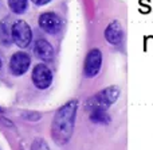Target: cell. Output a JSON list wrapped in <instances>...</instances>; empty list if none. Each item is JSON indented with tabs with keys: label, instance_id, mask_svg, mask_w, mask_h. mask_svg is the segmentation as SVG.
<instances>
[{
	"label": "cell",
	"instance_id": "1",
	"mask_svg": "<svg viewBox=\"0 0 153 150\" xmlns=\"http://www.w3.org/2000/svg\"><path fill=\"white\" fill-rule=\"evenodd\" d=\"M76 110H78V100L73 99L62 106L54 115L51 123V137L58 145H65L71 138L74 131Z\"/></svg>",
	"mask_w": 153,
	"mask_h": 150
},
{
	"label": "cell",
	"instance_id": "2",
	"mask_svg": "<svg viewBox=\"0 0 153 150\" xmlns=\"http://www.w3.org/2000/svg\"><path fill=\"white\" fill-rule=\"evenodd\" d=\"M120 93H121V91L117 85L108 87V88L93 95L91 97H89L85 106L89 111L91 108H105V110H108L111 104H114L118 100Z\"/></svg>",
	"mask_w": 153,
	"mask_h": 150
},
{
	"label": "cell",
	"instance_id": "3",
	"mask_svg": "<svg viewBox=\"0 0 153 150\" xmlns=\"http://www.w3.org/2000/svg\"><path fill=\"white\" fill-rule=\"evenodd\" d=\"M11 35H12V42L18 47L26 49L30 46L32 41V30L30 24L26 20H15L11 26Z\"/></svg>",
	"mask_w": 153,
	"mask_h": 150
},
{
	"label": "cell",
	"instance_id": "4",
	"mask_svg": "<svg viewBox=\"0 0 153 150\" xmlns=\"http://www.w3.org/2000/svg\"><path fill=\"white\" fill-rule=\"evenodd\" d=\"M53 78H54L53 70L46 64H38L32 69L31 73L32 84L35 85V88L40 89V91L50 88V85L53 84Z\"/></svg>",
	"mask_w": 153,
	"mask_h": 150
},
{
	"label": "cell",
	"instance_id": "5",
	"mask_svg": "<svg viewBox=\"0 0 153 150\" xmlns=\"http://www.w3.org/2000/svg\"><path fill=\"white\" fill-rule=\"evenodd\" d=\"M31 66V57L26 51H15L10 58V72L15 77L26 75Z\"/></svg>",
	"mask_w": 153,
	"mask_h": 150
},
{
	"label": "cell",
	"instance_id": "6",
	"mask_svg": "<svg viewBox=\"0 0 153 150\" xmlns=\"http://www.w3.org/2000/svg\"><path fill=\"white\" fill-rule=\"evenodd\" d=\"M39 27L45 32L50 35H56L61 32L62 30V19L58 14L53 12V11H47V12L40 14L39 19H38Z\"/></svg>",
	"mask_w": 153,
	"mask_h": 150
},
{
	"label": "cell",
	"instance_id": "7",
	"mask_svg": "<svg viewBox=\"0 0 153 150\" xmlns=\"http://www.w3.org/2000/svg\"><path fill=\"white\" fill-rule=\"evenodd\" d=\"M102 66V51L94 47L87 53L83 64V75L87 78H93L100 73Z\"/></svg>",
	"mask_w": 153,
	"mask_h": 150
},
{
	"label": "cell",
	"instance_id": "8",
	"mask_svg": "<svg viewBox=\"0 0 153 150\" xmlns=\"http://www.w3.org/2000/svg\"><path fill=\"white\" fill-rule=\"evenodd\" d=\"M124 29L118 20H113L105 29V39L113 46H121L124 42Z\"/></svg>",
	"mask_w": 153,
	"mask_h": 150
},
{
	"label": "cell",
	"instance_id": "9",
	"mask_svg": "<svg viewBox=\"0 0 153 150\" xmlns=\"http://www.w3.org/2000/svg\"><path fill=\"white\" fill-rule=\"evenodd\" d=\"M34 54L42 61H51L54 58V47L47 39L39 38L34 45Z\"/></svg>",
	"mask_w": 153,
	"mask_h": 150
},
{
	"label": "cell",
	"instance_id": "10",
	"mask_svg": "<svg viewBox=\"0 0 153 150\" xmlns=\"http://www.w3.org/2000/svg\"><path fill=\"white\" fill-rule=\"evenodd\" d=\"M89 118L95 124H109L111 121L110 115L105 108H91L89 114Z\"/></svg>",
	"mask_w": 153,
	"mask_h": 150
},
{
	"label": "cell",
	"instance_id": "11",
	"mask_svg": "<svg viewBox=\"0 0 153 150\" xmlns=\"http://www.w3.org/2000/svg\"><path fill=\"white\" fill-rule=\"evenodd\" d=\"M12 43V35H11V29L7 19L0 20V45L3 46H11Z\"/></svg>",
	"mask_w": 153,
	"mask_h": 150
},
{
	"label": "cell",
	"instance_id": "12",
	"mask_svg": "<svg viewBox=\"0 0 153 150\" xmlns=\"http://www.w3.org/2000/svg\"><path fill=\"white\" fill-rule=\"evenodd\" d=\"M30 0H7V4L10 10L16 15H22L28 10Z\"/></svg>",
	"mask_w": 153,
	"mask_h": 150
},
{
	"label": "cell",
	"instance_id": "13",
	"mask_svg": "<svg viewBox=\"0 0 153 150\" xmlns=\"http://www.w3.org/2000/svg\"><path fill=\"white\" fill-rule=\"evenodd\" d=\"M23 118L28 119V121H31V122H36L38 119L40 118V114H36V112H26V114H23Z\"/></svg>",
	"mask_w": 153,
	"mask_h": 150
},
{
	"label": "cell",
	"instance_id": "14",
	"mask_svg": "<svg viewBox=\"0 0 153 150\" xmlns=\"http://www.w3.org/2000/svg\"><path fill=\"white\" fill-rule=\"evenodd\" d=\"M35 143H32V149H39V148H45V149H47L48 146L45 143V141L43 139H36V141H34Z\"/></svg>",
	"mask_w": 153,
	"mask_h": 150
},
{
	"label": "cell",
	"instance_id": "15",
	"mask_svg": "<svg viewBox=\"0 0 153 150\" xmlns=\"http://www.w3.org/2000/svg\"><path fill=\"white\" fill-rule=\"evenodd\" d=\"M30 2H32L35 5H38V7H42V5H46V4H48V3H51L53 0H30Z\"/></svg>",
	"mask_w": 153,
	"mask_h": 150
},
{
	"label": "cell",
	"instance_id": "16",
	"mask_svg": "<svg viewBox=\"0 0 153 150\" xmlns=\"http://www.w3.org/2000/svg\"><path fill=\"white\" fill-rule=\"evenodd\" d=\"M1 66H3V61H1V58H0V69H1Z\"/></svg>",
	"mask_w": 153,
	"mask_h": 150
},
{
	"label": "cell",
	"instance_id": "17",
	"mask_svg": "<svg viewBox=\"0 0 153 150\" xmlns=\"http://www.w3.org/2000/svg\"><path fill=\"white\" fill-rule=\"evenodd\" d=\"M0 112H4V110H3V108H1V107H0Z\"/></svg>",
	"mask_w": 153,
	"mask_h": 150
}]
</instances>
